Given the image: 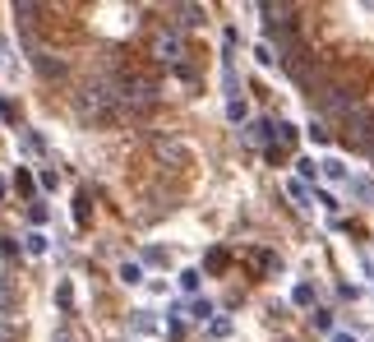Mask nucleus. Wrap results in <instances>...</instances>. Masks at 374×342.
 <instances>
[{"mask_svg":"<svg viewBox=\"0 0 374 342\" xmlns=\"http://www.w3.org/2000/svg\"><path fill=\"white\" fill-rule=\"evenodd\" d=\"M189 314H194V319H199V324H204V319H208V314H213V301H194V305H189Z\"/></svg>","mask_w":374,"mask_h":342,"instance_id":"nucleus-15","label":"nucleus"},{"mask_svg":"<svg viewBox=\"0 0 374 342\" xmlns=\"http://www.w3.org/2000/svg\"><path fill=\"white\" fill-rule=\"evenodd\" d=\"M79 120H116L120 116V89L116 84H88V89L74 98Z\"/></svg>","mask_w":374,"mask_h":342,"instance_id":"nucleus-1","label":"nucleus"},{"mask_svg":"<svg viewBox=\"0 0 374 342\" xmlns=\"http://www.w3.org/2000/svg\"><path fill=\"white\" fill-rule=\"evenodd\" d=\"M296 166H300V181H315L319 176V162H310V157H300Z\"/></svg>","mask_w":374,"mask_h":342,"instance_id":"nucleus-13","label":"nucleus"},{"mask_svg":"<svg viewBox=\"0 0 374 342\" xmlns=\"http://www.w3.org/2000/svg\"><path fill=\"white\" fill-rule=\"evenodd\" d=\"M315 329L328 333V329H333V314H328V310H315Z\"/></svg>","mask_w":374,"mask_h":342,"instance_id":"nucleus-20","label":"nucleus"},{"mask_svg":"<svg viewBox=\"0 0 374 342\" xmlns=\"http://www.w3.org/2000/svg\"><path fill=\"white\" fill-rule=\"evenodd\" d=\"M277 144L291 148V144H296V125H277Z\"/></svg>","mask_w":374,"mask_h":342,"instance_id":"nucleus-16","label":"nucleus"},{"mask_svg":"<svg viewBox=\"0 0 374 342\" xmlns=\"http://www.w3.org/2000/svg\"><path fill=\"white\" fill-rule=\"evenodd\" d=\"M291 301H296V305H315V287H310V283H296Z\"/></svg>","mask_w":374,"mask_h":342,"instance_id":"nucleus-10","label":"nucleus"},{"mask_svg":"<svg viewBox=\"0 0 374 342\" xmlns=\"http://www.w3.org/2000/svg\"><path fill=\"white\" fill-rule=\"evenodd\" d=\"M116 278H120L125 287H139V283H144V264H139V259H125V264L116 268Z\"/></svg>","mask_w":374,"mask_h":342,"instance_id":"nucleus-5","label":"nucleus"},{"mask_svg":"<svg viewBox=\"0 0 374 342\" xmlns=\"http://www.w3.org/2000/svg\"><path fill=\"white\" fill-rule=\"evenodd\" d=\"M23 250H28L33 259H42V254H47V236H42V232H28V236H23Z\"/></svg>","mask_w":374,"mask_h":342,"instance_id":"nucleus-6","label":"nucleus"},{"mask_svg":"<svg viewBox=\"0 0 374 342\" xmlns=\"http://www.w3.org/2000/svg\"><path fill=\"white\" fill-rule=\"evenodd\" d=\"M134 329H139V333H153V314L139 310V314H134Z\"/></svg>","mask_w":374,"mask_h":342,"instance_id":"nucleus-18","label":"nucleus"},{"mask_svg":"<svg viewBox=\"0 0 374 342\" xmlns=\"http://www.w3.org/2000/svg\"><path fill=\"white\" fill-rule=\"evenodd\" d=\"M19 338V329H14V324H0V342H14Z\"/></svg>","mask_w":374,"mask_h":342,"instance_id":"nucleus-22","label":"nucleus"},{"mask_svg":"<svg viewBox=\"0 0 374 342\" xmlns=\"http://www.w3.org/2000/svg\"><path fill=\"white\" fill-rule=\"evenodd\" d=\"M319 171H324L328 181H346V166L337 162V157H324V162H319Z\"/></svg>","mask_w":374,"mask_h":342,"instance_id":"nucleus-9","label":"nucleus"},{"mask_svg":"<svg viewBox=\"0 0 374 342\" xmlns=\"http://www.w3.org/2000/svg\"><path fill=\"white\" fill-rule=\"evenodd\" d=\"M14 190H23V195L33 190V171H28V166H19V171H14Z\"/></svg>","mask_w":374,"mask_h":342,"instance_id":"nucleus-12","label":"nucleus"},{"mask_svg":"<svg viewBox=\"0 0 374 342\" xmlns=\"http://www.w3.org/2000/svg\"><path fill=\"white\" fill-rule=\"evenodd\" d=\"M176 283H180V292H199V268H185Z\"/></svg>","mask_w":374,"mask_h":342,"instance_id":"nucleus-11","label":"nucleus"},{"mask_svg":"<svg viewBox=\"0 0 374 342\" xmlns=\"http://www.w3.org/2000/svg\"><path fill=\"white\" fill-rule=\"evenodd\" d=\"M227 120H231V125L245 120V98H240V93H231V98H227Z\"/></svg>","mask_w":374,"mask_h":342,"instance_id":"nucleus-7","label":"nucleus"},{"mask_svg":"<svg viewBox=\"0 0 374 342\" xmlns=\"http://www.w3.org/2000/svg\"><path fill=\"white\" fill-rule=\"evenodd\" d=\"M153 107H158V84H148V79L120 84V116H148Z\"/></svg>","mask_w":374,"mask_h":342,"instance_id":"nucleus-2","label":"nucleus"},{"mask_svg":"<svg viewBox=\"0 0 374 342\" xmlns=\"http://www.w3.org/2000/svg\"><path fill=\"white\" fill-rule=\"evenodd\" d=\"M148 51H153V60H162V65H180V60H185V33L162 23V28L153 33V42H148Z\"/></svg>","mask_w":374,"mask_h":342,"instance_id":"nucleus-3","label":"nucleus"},{"mask_svg":"<svg viewBox=\"0 0 374 342\" xmlns=\"http://www.w3.org/2000/svg\"><path fill=\"white\" fill-rule=\"evenodd\" d=\"M180 23H185V28H194V23H204V5H180Z\"/></svg>","mask_w":374,"mask_h":342,"instance_id":"nucleus-8","label":"nucleus"},{"mask_svg":"<svg viewBox=\"0 0 374 342\" xmlns=\"http://www.w3.org/2000/svg\"><path fill=\"white\" fill-rule=\"evenodd\" d=\"M37 186H42V190H56V186H60V176H56V171H42Z\"/></svg>","mask_w":374,"mask_h":342,"instance_id":"nucleus-19","label":"nucleus"},{"mask_svg":"<svg viewBox=\"0 0 374 342\" xmlns=\"http://www.w3.org/2000/svg\"><path fill=\"white\" fill-rule=\"evenodd\" d=\"M286 195H291L296 204H305V199H310V195H305V186H300V181H286Z\"/></svg>","mask_w":374,"mask_h":342,"instance_id":"nucleus-17","label":"nucleus"},{"mask_svg":"<svg viewBox=\"0 0 374 342\" xmlns=\"http://www.w3.org/2000/svg\"><path fill=\"white\" fill-rule=\"evenodd\" d=\"M208 333H213V338H227L231 324H227V319H213V329H208Z\"/></svg>","mask_w":374,"mask_h":342,"instance_id":"nucleus-21","label":"nucleus"},{"mask_svg":"<svg viewBox=\"0 0 374 342\" xmlns=\"http://www.w3.org/2000/svg\"><path fill=\"white\" fill-rule=\"evenodd\" d=\"M333 342H356V338H351V333H333Z\"/></svg>","mask_w":374,"mask_h":342,"instance_id":"nucleus-23","label":"nucleus"},{"mask_svg":"<svg viewBox=\"0 0 374 342\" xmlns=\"http://www.w3.org/2000/svg\"><path fill=\"white\" fill-rule=\"evenodd\" d=\"M268 139H277V125H273V120H250V125H245V144L264 148Z\"/></svg>","mask_w":374,"mask_h":342,"instance_id":"nucleus-4","label":"nucleus"},{"mask_svg":"<svg viewBox=\"0 0 374 342\" xmlns=\"http://www.w3.org/2000/svg\"><path fill=\"white\" fill-rule=\"evenodd\" d=\"M310 139H315V144H328L333 135H328V125H324V120H315V125H310Z\"/></svg>","mask_w":374,"mask_h":342,"instance_id":"nucleus-14","label":"nucleus"},{"mask_svg":"<svg viewBox=\"0 0 374 342\" xmlns=\"http://www.w3.org/2000/svg\"><path fill=\"white\" fill-rule=\"evenodd\" d=\"M0 199H5V176H0Z\"/></svg>","mask_w":374,"mask_h":342,"instance_id":"nucleus-24","label":"nucleus"}]
</instances>
